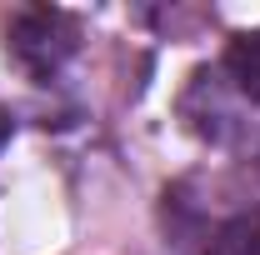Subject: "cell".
I'll return each instance as SVG.
<instances>
[{"label": "cell", "mask_w": 260, "mask_h": 255, "mask_svg": "<svg viewBox=\"0 0 260 255\" xmlns=\"http://www.w3.org/2000/svg\"><path fill=\"white\" fill-rule=\"evenodd\" d=\"M225 70H230V80H235V90L260 105V30H245V35L230 40Z\"/></svg>", "instance_id": "7a4b0ae2"}, {"label": "cell", "mask_w": 260, "mask_h": 255, "mask_svg": "<svg viewBox=\"0 0 260 255\" xmlns=\"http://www.w3.org/2000/svg\"><path fill=\"white\" fill-rule=\"evenodd\" d=\"M5 50L15 55L25 75L50 80L80 50V20L60 5H10L5 10Z\"/></svg>", "instance_id": "6da1fadb"}, {"label": "cell", "mask_w": 260, "mask_h": 255, "mask_svg": "<svg viewBox=\"0 0 260 255\" xmlns=\"http://www.w3.org/2000/svg\"><path fill=\"white\" fill-rule=\"evenodd\" d=\"M5 140H10V110L0 105V145H5Z\"/></svg>", "instance_id": "277c9868"}, {"label": "cell", "mask_w": 260, "mask_h": 255, "mask_svg": "<svg viewBox=\"0 0 260 255\" xmlns=\"http://www.w3.org/2000/svg\"><path fill=\"white\" fill-rule=\"evenodd\" d=\"M210 255H260V210L235 215V220L215 235V250Z\"/></svg>", "instance_id": "3957f363"}]
</instances>
